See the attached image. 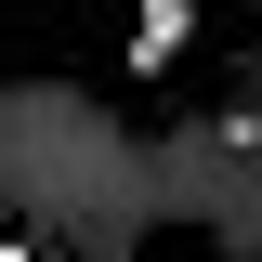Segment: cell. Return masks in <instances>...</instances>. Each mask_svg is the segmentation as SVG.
<instances>
[{"instance_id": "6da1fadb", "label": "cell", "mask_w": 262, "mask_h": 262, "mask_svg": "<svg viewBox=\"0 0 262 262\" xmlns=\"http://www.w3.org/2000/svg\"><path fill=\"white\" fill-rule=\"evenodd\" d=\"M0 262H27V249H13V236H0Z\"/></svg>"}]
</instances>
